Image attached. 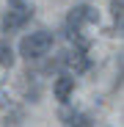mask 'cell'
I'll list each match as a JSON object with an SVG mask.
<instances>
[{
	"instance_id": "52a82bcc",
	"label": "cell",
	"mask_w": 124,
	"mask_h": 127,
	"mask_svg": "<svg viewBox=\"0 0 124 127\" xmlns=\"http://www.w3.org/2000/svg\"><path fill=\"white\" fill-rule=\"evenodd\" d=\"M0 64H3V66H14V50L6 44V41H3V44H0Z\"/></svg>"
},
{
	"instance_id": "8992f818",
	"label": "cell",
	"mask_w": 124,
	"mask_h": 127,
	"mask_svg": "<svg viewBox=\"0 0 124 127\" xmlns=\"http://www.w3.org/2000/svg\"><path fill=\"white\" fill-rule=\"evenodd\" d=\"M69 61V66L74 69V72H86L88 69V58H86V50H77L72 58H66Z\"/></svg>"
},
{
	"instance_id": "9c48e42d",
	"label": "cell",
	"mask_w": 124,
	"mask_h": 127,
	"mask_svg": "<svg viewBox=\"0 0 124 127\" xmlns=\"http://www.w3.org/2000/svg\"><path fill=\"white\" fill-rule=\"evenodd\" d=\"M8 3H11V6H22V0H8Z\"/></svg>"
},
{
	"instance_id": "6da1fadb",
	"label": "cell",
	"mask_w": 124,
	"mask_h": 127,
	"mask_svg": "<svg viewBox=\"0 0 124 127\" xmlns=\"http://www.w3.org/2000/svg\"><path fill=\"white\" fill-rule=\"evenodd\" d=\"M52 41H55L52 33H47V31H36V33H30V36H25L22 41H19V55L28 58V61H36V58H41V55L50 53Z\"/></svg>"
},
{
	"instance_id": "3957f363",
	"label": "cell",
	"mask_w": 124,
	"mask_h": 127,
	"mask_svg": "<svg viewBox=\"0 0 124 127\" xmlns=\"http://www.w3.org/2000/svg\"><path fill=\"white\" fill-rule=\"evenodd\" d=\"M30 17H33V8H28V6H14L11 11H6V14H3V31H6V33L19 31V28H22Z\"/></svg>"
},
{
	"instance_id": "277c9868",
	"label": "cell",
	"mask_w": 124,
	"mask_h": 127,
	"mask_svg": "<svg viewBox=\"0 0 124 127\" xmlns=\"http://www.w3.org/2000/svg\"><path fill=\"white\" fill-rule=\"evenodd\" d=\"M52 91H55V99H61V102H66V99H69V94L74 91V77H72V75H61V77L55 80V86H52Z\"/></svg>"
},
{
	"instance_id": "5b68a950",
	"label": "cell",
	"mask_w": 124,
	"mask_h": 127,
	"mask_svg": "<svg viewBox=\"0 0 124 127\" xmlns=\"http://www.w3.org/2000/svg\"><path fill=\"white\" fill-rule=\"evenodd\" d=\"M64 119H66L64 127H91V119L86 113H66Z\"/></svg>"
},
{
	"instance_id": "ba28073f",
	"label": "cell",
	"mask_w": 124,
	"mask_h": 127,
	"mask_svg": "<svg viewBox=\"0 0 124 127\" xmlns=\"http://www.w3.org/2000/svg\"><path fill=\"white\" fill-rule=\"evenodd\" d=\"M121 8H124V0H113L110 3V11H113V17L121 22Z\"/></svg>"
},
{
	"instance_id": "7a4b0ae2",
	"label": "cell",
	"mask_w": 124,
	"mask_h": 127,
	"mask_svg": "<svg viewBox=\"0 0 124 127\" xmlns=\"http://www.w3.org/2000/svg\"><path fill=\"white\" fill-rule=\"evenodd\" d=\"M94 22H99L97 8H91V6H74V8L69 11L66 28L72 31V39H74V36L80 33V28H83V25H94Z\"/></svg>"
}]
</instances>
